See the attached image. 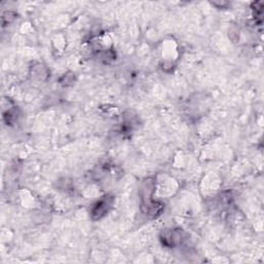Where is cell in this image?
Wrapping results in <instances>:
<instances>
[{
    "label": "cell",
    "instance_id": "cell-1",
    "mask_svg": "<svg viewBox=\"0 0 264 264\" xmlns=\"http://www.w3.org/2000/svg\"><path fill=\"white\" fill-rule=\"evenodd\" d=\"M113 203H114V198L112 196H104L99 201H97L94 204V206L92 208V212H91L93 219L99 220V219L103 218L110 212V209L113 206Z\"/></svg>",
    "mask_w": 264,
    "mask_h": 264
},
{
    "label": "cell",
    "instance_id": "cell-2",
    "mask_svg": "<svg viewBox=\"0 0 264 264\" xmlns=\"http://www.w3.org/2000/svg\"><path fill=\"white\" fill-rule=\"evenodd\" d=\"M182 239H183V233L181 230L178 229L166 230L161 236V241L167 247H175L180 245L182 243Z\"/></svg>",
    "mask_w": 264,
    "mask_h": 264
}]
</instances>
